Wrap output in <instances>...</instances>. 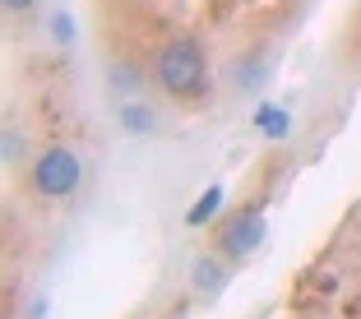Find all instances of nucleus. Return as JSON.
I'll list each match as a JSON object with an SVG mask.
<instances>
[{"mask_svg": "<svg viewBox=\"0 0 361 319\" xmlns=\"http://www.w3.org/2000/svg\"><path fill=\"white\" fill-rule=\"evenodd\" d=\"M264 79H269V61H255V65L245 61L241 70H236V84H241L245 93H250V88H259V84H264Z\"/></svg>", "mask_w": 361, "mask_h": 319, "instance_id": "nucleus-8", "label": "nucleus"}, {"mask_svg": "<svg viewBox=\"0 0 361 319\" xmlns=\"http://www.w3.org/2000/svg\"><path fill=\"white\" fill-rule=\"evenodd\" d=\"M79 181H84V162L70 149H47L42 158L32 162V185H37V194H47V199L75 194Z\"/></svg>", "mask_w": 361, "mask_h": 319, "instance_id": "nucleus-2", "label": "nucleus"}, {"mask_svg": "<svg viewBox=\"0 0 361 319\" xmlns=\"http://www.w3.org/2000/svg\"><path fill=\"white\" fill-rule=\"evenodd\" d=\"M190 282H195V292H204V296H213V292H223L227 287V268L218 264V259H195V273H190Z\"/></svg>", "mask_w": 361, "mask_h": 319, "instance_id": "nucleus-4", "label": "nucleus"}, {"mask_svg": "<svg viewBox=\"0 0 361 319\" xmlns=\"http://www.w3.org/2000/svg\"><path fill=\"white\" fill-rule=\"evenodd\" d=\"M5 5H10V10H32L37 0H5Z\"/></svg>", "mask_w": 361, "mask_h": 319, "instance_id": "nucleus-10", "label": "nucleus"}, {"mask_svg": "<svg viewBox=\"0 0 361 319\" xmlns=\"http://www.w3.org/2000/svg\"><path fill=\"white\" fill-rule=\"evenodd\" d=\"M121 125H126L130 135H149V130H153V111H149V106L126 102V106H121Z\"/></svg>", "mask_w": 361, "mask_h": 319, "instance_id": "nucleus-7", "label": "nucleus"}, {"mask_svg": "<svg viewBox=\"0 0 361 319\" xmlns=\"http://www.w3.org/2000/svg\"><path fill=\"white\" fill-rule=\"evenodd\" d=\"M218 208H223V185H209V190L195 199V208L185 213V223H190V227H209Z\"/></svg>", "mask_w": 361, "mask_h": 319, "instance_id": "nucleus-6", "label": "nucleus"}, {"mask_svg": "<svg viewBox=\"0 0 361 319\" xmlns=\"http://www.w3.org/2000/svg\"><path fill=\"white\" fill-rule=\"evenodd\" d=\"M259 241H264V204L236 213L232 223L223 227V236H218V245H223L227 259H245L250 250H259Z\"/></svg>", "mask_w": 361, "mask_h": 319, "instance_id": "nucleus-3", "label": "nucleus"}, {"mask_svg": "<svg viewBox=\"0 0 361 319\" xmlns=\"http://www.w3.org/2000/svg\"><path fill=\"white\" fill-rule=\"evenodd\" d=\"M255 125H259V135L264 139H287L292 135V111H287V106H259L255 111Z\"/></svg>", "mask_w": 361, "mask_h": 319, "instance_id": "nucleus-5", "label": "nucleus"}, {"mask_svg": "<svg viewBox=\"0 0 361 319\" xmlns=\"http://www.w3.org/2000/svg\"><path fill=\"white\" fill-rule=\"evenodd\" d=\"M158 84L171 97H200L204 93V51L200 42L180 37V42L158 51Z\"/></svg>", "mask_w": 361, "mask_h": 319, "instance_id": "nucleus-1", "label": "nucleus"}, {"mask_svg": "<svg viewBox=\"0 0 361 319\" xmlns=\"http://www.w3.org/2000/svg\"><path fill=\"white\" fill-rule=\"evenodd\" d=\"M51 32L61 37V42H75V19H70V14H56V19H51Z\"/></svg>", "mask_w": 361, "mask_h": 319, "instance_id": "nucleus-9", "label": "nucleus"}]
</instances>
